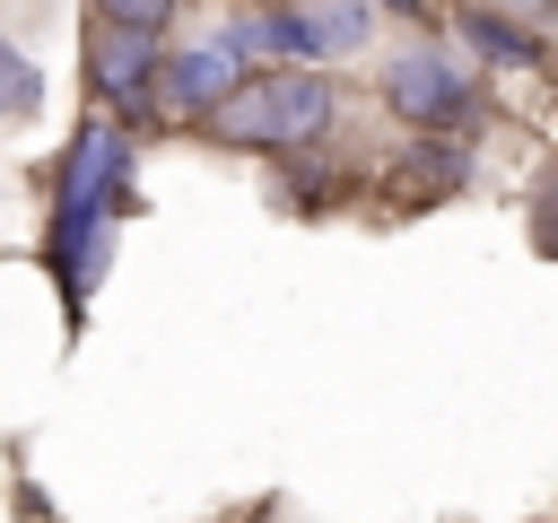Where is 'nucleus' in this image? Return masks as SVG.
Here are the masks:
<instances>
[{
    "instance_id": "obj_10",
    "label": "nucleus",
    "mask_w": 558,
    "mask_h": 523,
    "mask_svg": "<svg viewBox=\"0 0 558 523\" xmlns=\"http://www.w3.org/2000/svg\"><path fill=\"white\" fill-rule=\"evenodd\" d=\"M366 9H392V17H418L427 0H366Z\"/></svg>"
},
{
    "instance_id": "obj_5",
    "label": "nucleus",
    "mask_w": 558,
    "mask_h": 523,
    "mask_svg": "<svg viewBox=\"0 0 558 523\" xmlns=\"http://www.w3.org/2000/svg\"><path fill=\"white\" fill-rule=\"evenodd\" d=\"M235 87H244V70H235L218 44H192V52H174V61L157 70V105H166V113H201V122H209Z\"/></svg>"
},
{
    "instance_id": "obj_7",
    "label": "nucleus",
    "mask_w": 558,
    "mask_h": 523,
    "mask_svg": "<svg viewBox=\"0 0 558 523\" xmlns=\"http://www.w3.org/2000/svg\"><path fill=\"white\" fill-rule=\"evenodd\" d=\"M462 44H480V52H497V61H532V52H541L523 26H506V17H480V9L462 17Z\"/></svg>"
},
{
    "instance_id": "obj_9",
    "label": "nucleus",
    "mask_w": 558,
    "mask_h": 523,
    "mask_svg": "<svg viewBox=\"0 0 558 523\" xmlns=\"http://www.w3.org/2000/svg\"><path fill=\"white\" fill-rule=\"evenodd\" d=\"M541 244H549V253H558V192H549V200H541Z\"/></svg>"
},
{
    "instance_id": "obj_3",
    "label": "nucleus",
    "mask_w": 558,
    "mask_h": 523,
    "mask_svg": "<svg viewBox=\"0 0 558 523\" xmlns=\"http://www.w3.org/2000/svg\"><path fill=\"white\" fill-rule=\"evenodd\" d=\"M384 105L418 131H462L471 122V70L436 44H410V52L384 61Z\"/></svg>"
},
{
    "instance_id": "obj_1",
    "label": "nucleus",
    "mask_w": 558,
    "mask_h": 523,
    "mask_svg": "<svg viewBox=\"0 0 558 523\" xmlns=\"http://www.w3.org/2000/svg\"><path fill=\"white\" fill-rule=\"evenodd\" d=\"M131 209V131L113 113H96L70 157H61V183H52V218H44V270L61 288V314L78 323L87 314V288L96 270L113 262V218Z\"/></svg>"
},
{
    "instance_id": "obj_6",
    "label": "nucleus",
    "mask_w": 558,
    "mask_h": 523,
    "mask_svg": "<svg viewBox=\"0 0 558 523\" xmlns=\"http://www.w3.org/2000/svg\"><path fill=\"white\" fill-rule=\"evenodd\" d=\"M35 105H44V78H35V61L0 35V122H26Z\"/></svg>"
},
{
    "instance_id": "obj_8",
    "label": "nucleus",
    "mask_w": 558,
    "mask_h": 523,
    "mask_svg": "<svg viewBox=\"0 0 558 523\" xmlns=\"http://www.w3.org/2000/svg\"><path fill=\"white\" fill-rule=\"evenodd\" d=\"M105 26H131V35H166L174 26V0H96Z\"/></svg>"
},
{
    "instance_id": "obj_2",
    "label": "nucleus",
    "mask_w": 558,
    "mask_h": 523,
    "mask_svg": "<svg viewBox=\"0 0 558 523\" xmlns=\"http://www.w3.org/2000/svg\"><path fill=\"white\" fill-rule=\"evenodd\" d=\"M340 122V96L323 70H253L218 113H209V139L227 148H314L331 139Z\"/></svg>"
},
{
    "instance_id": "obj_11",
    "label": "nucleus",
    "mask_w": 558,
    "mask_h": 523,
    "mask_svg": "<svg viewBox=\"0 0 558 523\" xmlns=\"http://www.w3.org/2000/svg\"><path fill=\"white\" fill-rule=\"evenodd\" d=\"M270 9H288V0H270Z\"/></svg>"
},
{
    "instance_id": "obj_4",
    "label": "nucleus",
    "mask_w": 558,
    "mask_h": 523,
    "mask_svg": "<svg viewBox=\"0 0 558 523\" xmlns=\"http://www.w3.org/2000/svg\"><path fill=\"white\" fill-rule=\"evenodd\" d=\"M157 70H166V44L157 35H131V26L87 17V96H96V113H113V122L148 113Z\"/></svg>"
}]
</instances>
